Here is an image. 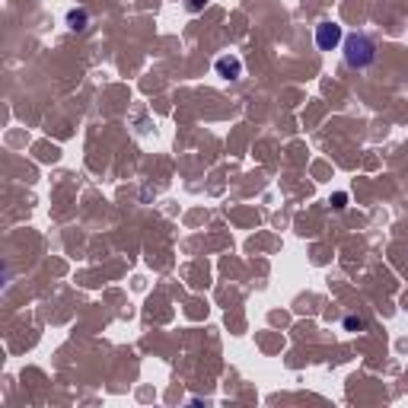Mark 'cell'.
I'll use <instances>...</instances> for the list:
<instances>
[{
	"label": "cell",
	"mask_w": 408,
	"mask_h": 408,
	"mask_svg": "<svg viewBox=\"0 0 408 408\" xmlns=\"http://www.w3.org/2000/svg\"><path fill=\"white\" fill-rule=\"evenodd\" d=\"M341 58L351 71H367L370 64H377V42L367 32H351L341 42Z\"/></svg>",
	"instance_id": "obj_1"
},
{
	"label": "cell",
	"mask_w": 408,
	"mask_h": 408,
	"mask_svg": "<svg viewBox=\"0 0 408 408\" xmlns=\"http://www.w3.org/2000/svg\"><path fill=\"white\" fill-rule=\"evenodd\" d=\"M329 204L335 207V211H345V207H348V192H335Z\"/></svg>",
	"instance_id": "obj_6"
},
{
	"label": "cell",
	"mask_w": 408,
	"mask_h": 408,
	"mask_svg": "<svg viewBox=\"0 0 408 408\" xmlns=\"http://www.w3.org/2000/svg\"><path fill=\"white\" fill-rule=\"evenodd\" d=\"M316 48L319 51H338L341 48V42H345V32H341V26L332 23V19H322L319 26H316Z\"/></svg>",
	"instance_id": "obj_2"
},
{
	"label": "cell",
	"mask_w": 408,
	"mask_h": 408,
	"mask_svg": "<svg viewBox=\"0 0 408 408\" xmlns=\"http://www.w3.org/2000/svg\"><path fill=\"white\" fill-rule=\"evenodd\" d=\"M341 329L357 335V332H367V322H364L361 316H345V319H341Z\"/></svg>",
	"instance_id": "obj_5"
},
{
	"label": "cell",
	"mask_w": 408,
	"mask_h": 408,
	"mask_svg": "<svg viewBox=\"0 0 408 408\" xmlns=\"http://www.w3.org/2000/svg\"><path fill=\"white\" fill-rule=\"evenodd\" d=\"M67 29L71 32H87L90 29V10L87 7H71L67 10Z\"/></svg>",
	"instance_id": "obj_4"
},
{
	"label": "cell",
	"mask_w": 408,
	"mask_h": 408,
	"mask_svg": "<svg viewBox=\"0 0 408 408\" xmlns=\"http://www.w3.org/2000/svg\"><path fill=\"white\" fill-rule=\"evenodd\" d=\"M214 71H217V77L223 80H239L243 77V61L236 55H220L217 61H214Z\"/></svg>",
	"instance_id": "obj_3"
},
{
	"label": "cell",
	"mask_w": 408,
	"mask_h": 408,
	"mask_svg": "<svg viewBox=\"0 0 408 408\" xmlns=\"http://www.w3.org/2000/svg\"><path fill=\"white\" fill-rule=\"evenodd\" d=\"M204 7H207V0H185V10H189V13H201Z\"/></svg>",
	"instance_id": "obj_7"
}]
</instances>
